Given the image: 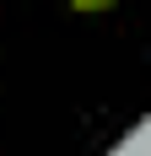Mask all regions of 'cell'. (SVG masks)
<instances>
[{
	"label": "cell",
	"instance_id": "cell-1",
	"mask_svg": "<svg viewBox=\"0 0 151 156\" xmlns=\"http://www.w3.org/2000/svg\"><path fill=\"white\" fill-rule=\"evenodd\" d=\"M76 11H108V5H113V0H70Z\"/></svg>",
	"mask_w": 151,
	"mask_h": 156
}]
</instances>
